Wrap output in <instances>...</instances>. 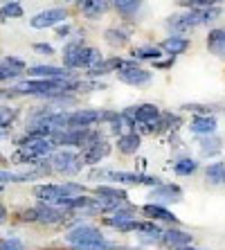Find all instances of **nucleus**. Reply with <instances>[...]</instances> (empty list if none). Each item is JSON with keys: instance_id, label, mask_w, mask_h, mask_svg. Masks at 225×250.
<instances>
[{"instance_id": "nucleus-1", "label": "nucleus", "mask_w": 225, "mask_h": 250, "mask_svg": "<svg viewBox=\"0 0 225 250\" xmlns=\"http://www.w3.org/2000/svg\"><path fill=\"white\" fill-rule=\"evenodd\" d=\"M102 52L95 50V47L83 45L81 41H72L68 47L63 50V63L68 68H95L97 63H102Z\"/></svg>"}, {"instance_id": "nucleus-2", "label": "nucleus", "mask_w": 225, "mask_h": 250, "mask_svg": "<svg viewBox=\"0 0 225 250\" xmlns=\"http://www.w3.org/2000/svg\"><path fill=\"white\" fill-rule=\"evenodd\" d=\"M50 165L59 174H79L81 167H83V158L79 153L70 151V149H63V151H57L50 158Z\"/></svg>"}, {"instance_id": "nucleus-3", "label": "nucleus", "mask_w": 225, "mask_h": 250, "mask_svg": "<svg viewBox=\"0 0 225 250\" xmlns=\"http://www.w3.org/2000/svg\"><path fill=\"white\" fill-rule=\"evenodd\" d=\"M104 178H110V181L122 183V185H149V187L160 185V178H158V176L133 174V171H106Z\"/></svg>"}, {"instance_id": "nucleus-4", "label": "nucleus", "mask_w": 225, "mask_h": 250, "mask_svg": "<svg viewBox=\"0 0 225 250\" xmlns=\"http://www.w3.org/2000/svg\"><path fill=\"white\" fill-rule=\"evenodd\" d=\"M65 241L72 246H83V244H97L104 241V234L99 232L95 226H77L65 234Z\"/></svg>"}, {"instance_id": "nucleus-5", "label": "nucleus", "mask_w": 225, "mask_h": 250, "mask_svg": "<svg viewBox=\"0 0 225 250\" xmlns=\"http://www.w3.org/2000/svg\"><path fill=\"white\" fill-rule=\"evenodd\" d=\"M124 115H128L135 124H151L156 122L158 117L162 115V111L158 108L156 104H138V106H128V108H124Z\"/></svg>"}, {"instance_id": "nucleus-6", "label": "nucleus", "mask_w": 225, "mask_h": 250, "mask_svg": "<svg viewBox=\"0 0 225 250\" xmlns=\"http://www.w3.org/2000/svg\"><path fill=\"white\" fill-rule=\"evenodd\" d=\"M65 18H68V12H65L63 7H54V9H45V12L36 14V16L29 21V25L34 29H45V27H54V25L63 23Z\"/></svg>"}, {"instance_id": "nucleus-7", "label": "nucleus", "mask_w": 225, "mask_h": 250, "mask_svg": "<svg viewBox=\"0 0 225 250\" xmlns=\"http://www.w3.org/2000/svg\"><path fill=\"white\" fill-rule=\"evenodd\" d=\"M198 16L194 9H189V12L185 14H171V16L167 18V27L171 29V32H176V34H185V32H189V29L198 27Z\"/></svg>"}, {"instance_id": "nucleus-8", "label": "nucleus", "mask_w": 225, "mask_h": 250, "mask_svg": "<svg viewBox=\"0 0 225 250\" xmlns=\"http://www.w3.org/2000/svg\"><path fill=\"white\" fill-rule=\"evenodd\" d=\"M149 198L158 205L180 203L183 201V189L178 185H156V189H151Z\"/></svg>"}, {"instance_id": "nucleus-9", "label": "nucleus", "mask_w": 225, "mask_h": 250, "mask_svg": "<svg viewBox=\"0 0 225 250\" xmlns=\"http://www.w3.org/2000/svg\"><path fill=\"white\" fill-rule=\"evenodd\" d=\"M95 122H102V111L95 108H81V111L68 113V128H88Z\"/></svg>"}, {"instance_id": "nucleus-10", "label": "nucleus", "mask_w": 225, "mask_h": 250, "mask_svg": "<svg viewBox=\"0 0 225 250\" xmlns=\"http://www.w3.org/2000/svg\"><path fill=\"white\" fill-rule=\"evenodd\" d=\"M151 72L140 65H133V68H124V70H117V79L128 86H144V83L151 82Z\"/></svg>"}, {"instance_id": "nucleus-11", "label": "nucleus", "mask_w": 225, "mask_h": 250, "mask_svg": "<svg viewBox=\"0 0 225 250\" xmlns=\"http://www.w3.org/2000/svg\"><path fill=\"white\" fill-rule=\"evenodd\" d=\"M65 216H68V209L57 208V205L43 203L36 208V221L41 223H61L65 221Z\"/></svg>"}, {"instance_id": "nucleus-12", "label": "nucleus", "mask_w": 225, "mask_h": 250, "mask_svg": "<svg viewBox=\"0 0 225 250\" xmlns=\"http://www.w3.org/2000/svg\"><path fill=\"white\" fill-rule=\"evenodd\" d=\"M29 75L36 79H72V72L59 65H34L29 68Z\"/></svg>"}, {"instance_id": "nucleus-13", "label": "nucleus", "mask_w": 225, "mask_h": 250, "mask_svg": "<svg viewBox=\"0 0 225 250\" xmlns=\"http://www.w3.org/2000/svg\"><path fill=\"white\" fill-rule=\"evenodd\" d=\"M34 196L39 198L41 203L57 205L61 198H65V192H63V185H39L34 187Z\"/></svg>"}, {"instance_id": "nucleus-14", "label": "nucleus", "mask_w": 225, "mask_h": 250, "mask_svg": "<svg viewBox=\"0 0 225 250\" xmlns=\"http://www.w3.org/2000/svg\"><path fill=\"white\" fill-rule=\"evenodd\" d=\"M160 50L164 54H169V57H178V54L189 50V39H185V36H180V34L167 36V39L160 43Z\"/></svg>"}, {"instance_id": "nucleus-15", "label": "nucleus", "mask_w": 225, "mask_h": 250, "mask_svg": "<svg viewBox=\"0 0 225 250\" xmlns=\"http://www.w3.org/2000/svg\"><path fill=\"white\" fill-rule=\"evenodd\" d=\"M108 153H110L108 142H95V145L86 146V151L81 153V158H83V165H99Z\"/></svg>"}, {"instance_id": "nucleus-16", "label": "nucleus", "mask_w": 225, "mask_h": 250, "mask_svg": "<svg viewBox=\"0 0 225 250\" xmlns=\"http://www.w3.org/2000/svg\"><path fill=\"white\" fill-rule=\"evenodd\" d=\"M160 241L164 246H169V248H180V246L191 244V234L185 232V230H178V228H169V230L162 232Z\"/></svg>"}, {"instance_id": "nucleus-17", "label": "nucleus", "mask_w": 225, "mask_h": 250, "mask_svg": "<svg viewBox=\"0 0 225 250\" xmlns=\"http://www.w3.org/2000/svg\"><path fill=\"white\" fill-rule=\"evenodd\" d=\"M142 212H144L146 216H151V219H156V221H167V223H173V226H178V216L173 214V212H169L164 205H158V203H146L144 208H142Z\"/></svg>"}, {"instance_id": "nucleus-18", "label": "nucleus", "mask_w": 225, "mask_h": 250, "mask_svg": "<svg viewBox=\"0 0 225 250\" xmlns=\"http://www.w3.org/2000/svg\"><path fill=\"white\" fill-rule=\"evenodd\" d=\"M79 7H81V14H83V16L95 21V18H99L102 14H106V9L110 7V0H81Z\"/></svg>"}, {"instance_id": "nucleus-19", "label": "nucleus", "mask_w": 225, "mask_h": 250, "mask_svg": "<svg viewBox=\"0 0 225 250\" xmlns=\"http://www.w3.org/2000/svg\"><path fill=\"white\" fill-rule=\"evenodd\" d=\"M189 131L196 135H212L216 131V120L212 115H196L189 124Z\"/></svg>"}, {"instance_id": "nucleus-20", "label": "nucleus", "mask_w": 225, "mask_h": 250, "mask_svg": "<svg viewBox=\"0 0 225 250\" xmlns=\"http://www.w3.org/2000/svg\"><path fill=\"white\" fill-rule=\"evenodd\" d=\"M207 50L214 57H225V29H212L207 34Z\"/></svg>"}, {"instance_id": "nucleus-21", "label": "nucleus", "mask_w": 225, "mask_h": 250, "mask_svg": "<svg viewBox=\"0 0 225 250\" xmlns=\"http://www.w3.org/2000/svg\"><path fill=\"white\" fill-rule=\"evenodd\" d=\"M140 133H135V131H126L124 135H120L117 138V149H120L122 153H126V156H131V153H135L140 149Z\"/></svg>"}, {"instance_id": "nucleus-22", "label": "nucleus", "mask_w": 225, "mask_h": 250, "mask_svg": "<svg viewBox=\"0 0 225 250\" xmlns=\"http://www.w3.org/2000/svg\"><path fill=\"white\" fill-rule=\"evenodd\" d=\"M113 5H115V9H117L120 16L131 18V16H135V14L142 9L144 0H113Z\"/></svg>"}, {"instance_id": "nucleus-23", "label": "nucleus", "mask_w": 225, "mask_h": 250, "mask_svg": "<svg viewBox=\"0 0 225 250\" xmlns=\"http://www.w3.org/2000/svg\"><path fill=\"white\" fill-rule=\"evenodd\" d=\"M131 57L135 61H158L162 57V50L160 45H142V47H135L131 52Z\"/></svg>"}, {"instance_id": "nucleus-24", "label": "nucleus", "mask_w": 225, "mask_h": 250, "mask_svg": "<svg viewBox=\"0 0 225 250\" xmlns=\"http://www.w3.org/2000/svg\"><path fill=\"white\" fill-rule=\"evenodd\" d=\"M133 214H135V209L133 208H120V209H115V212H110V216H104V226L117 228L120 223L131 221Z\"/></svg>"}, {"instance_id": "nucleus-25", "label": "nucleus", "mask_w": 225, "mask_h": 250, "mask_svg": "<svg viewBox=\"0 0 225 250\" xmlns=\"http://www.w3.org/2000/svg\"><path fill=\"white\" fill-rule=\"evenodd\" d=\"M43 176V171L34 169V171H25V174H12V171H0V185L2 183H25V181H32V178H39Z\"/></svg>"}, {"instance_id": "nucleus-26", "label": "nucleus", "mask_w": 225, "mask_h": 250, "mask_svg": "<svg viewBox=\"0 0 225 250\" xmlns=\"http://www.w3.org/2000/svg\"><path fill=\"white\" fill-rule=\"evenodd\" d=\"M198 145H201V153L203 156H216V153L221 151V138H216V135H203L201 138V142H198Z\"/></svg>"}, {"instance_id": "nucleus-27", "label": "nucleus", "mask_w": 225, "mask_h": 250, "mask_svg": "<svg viewBox=\"0 0 225 250\" xmlns=\"http://www.w3.org/2000/svg\"><path fill=\"white\" fill-rule=\"evenodd\" d=\"M223 176H225V163H212L205 169V181L209 185H223Z\"/></svg>"}, {"instance_id": "nucleus-28", "label": "nucleus", "mask_w": 225, "mask_h": 250, "mask_svg": "<svg viewBox=\"0 0 225 250\" xmlns=\"http://www.w3.org/2000/svg\"><path fill=\"white\" fill-rule=\"evenodd\" d=\"M194 12H196V16H198V23H201V25H207V23H214V21L221 16V7H216V5L196 7Z\"/></svg>"}, {"instance_id": "nucleus-29", "label": "nucleus", "mask_w": 225, "mask_h": 250, "mask_svg": "<svg viewBox=\"0 0 225 250\" xmlns=\"http://www.w3.org/2000/svg\"><path fill=\"white\" fill-rule=\"evenodd\" d=\"M104 39H106V43H108V45H113V47H122V45H126V43H128V34H126V32L115 29V27L106 29Z\"/></svg>"}, {"instance_id": "nucleus-30", "label": "nucleus", "mask_w": 225, "mask_h": 250, "mask_svg": "<svg viewBox=\"0 0 225 250\" xmlns=\"http://www.w3.org/2000/svg\"><path fill=\"white\" fill-rule=\"evenodd\" d=\"M23 16V7L16 0H9L7 5L0 7V21H9V18H20Z\"/></svg>"}, {"instance_id": "nucleus-31", "label": "nucleus", "mask_w": 225, "mask_h": 250, "mask_svg": "<svg viewBox=\"0 0 225 250\" xmlns=\"http://www.w3.org/2000/svg\"><path fill=\"white\" fill-rule=\"evenodd\" d=\"M196 169H198V163L194 158H183V160H178V163L173 165V171L178 176H191V174H196Z\"/></svg>"}, {"instance_id": "nucleus-32", "label": "nucleus", "mask_w": 225, "mask_h": 250, "mask_svg": "<svg viewBox=\"0 0 225 250\" xmlns=\"http://www.w3.org/2000/svg\"><path fill=\"white\" fill-rule=\"evenodd\" d=\"M95 192H97V196H106V198H120V201L128 198L124 189H117V187H110V185H99Z\"/></svg>"}, {"instance_id": "nucleus-33", "label": "nucleus", "mask_w": 225, "mask_h": 250, "mask_svg": "<svg viewBox=\"0 0 225 250\" xmlns=\"http://www.w3.org/2000/svg\"><path fill=\"white\" fill-rule=\"evenodd\" d=\"M16 120V108L14 106H0V131L7 128Z\"/></svg>"}, {"instance_id": "nucleus-34", "label": "nucleus", "mask_w": 225, "mask_h": 250, "mask_svg": "<svg viewBox=\"0 0 225 250\" xmlns=\"http://www.w3.org/2000/svg\"><path fill=\"white\" fill-rule=\"evenodd\" d=\"M75 250H120L117 244H108V241H97V244H83V246H75Z\"/></svg>"}, {"instance_id": "nucleus-35", "label": "nucleus", "mask_w": 225, "mask_h": 250, "mask_svg": "<svg viewBox=\"0 0 225 250\" xmlns=\"http://www.w3.org/2000/svg\"><path fill=\"white\" fill-rule=\"evenodd\" d=\"M221 0H180V5L185 7H191V9H196V7H209V5H216Z\"/></svg>"}, {"instance_id": "nucleus-36", "label": "nucleus", "mask_w": 225, "mask_h": 250, "mask_svg": "<svg viewBox=\"0 0 225 250\" xmlns=\"http://www.w3.org/2000/svg\"><path fill=\"white\" fill-rule=\"evenodd\" d=\"M0 250H25V248L18 239H7V241H0Z\"/></svg>"}, {"instance_id": "nucleus-37", "label": "nucleus", "mask_w": 225, "mask_h": 250, "mask_svg": "<svg viewBox=\"0 0 225 250\" xmlns=\"http://www.w3.org/2000/svg\"><path fill=\"white\" fill-rule=\"evenodd\" d=\"M34 50H36V52H41V54H54V47L47 45V43H36Z\"/></svg>"}, {"instance_id": "nucleus-38", "label": "nucleus", "mask_w": 225, "mask_h": 250, "mask_svg": "<svg viewBox=\"0 0 225 250\" xmlns=\"http://www.w3.org/2000/svg\"><path fill=\"white\" fill-rule=\"evenodd\" d=\"M68 34H70V25H63V27H57V36L63 41V39H68Z\"/></svg>"}, {"instance_id": "nucleus-39", "label": "nucleus", "mask_w": 225, "mask_h": 250, "mask_svg": "<svg viewBox=\"0 0 225 250\" xmlns=\"http://www.w3.org/2000/svg\"><path fill=\"white\" fill-rule=\"evenodd\" d=\"M5 219H7V209H5V205H0V226L5 223Z\"/></svg>"}, {"instance_id": "nucleus-40", "label": "nucleus", "mask_w": 225, "mask_h": 250, "mask_svg": "<svg viewBox=\"0 0 225 250\" xmlns=\"http://www.w3.org/2000/svg\"><path fill=\"white\" fill-rule=\"evenodd\" d=\"M223 185H225V176H223Z\"/></svg>"}, {"instance_id": "nucleus-41", "label": "nucleus", "mask_w": 225, "mask_h": 250, "mask_svg": "<svg viewBox=\"0 0 225 250\" xmlns=\"http://www.w3.org/2000/svg\"><path fill=\"white\" fill-rule=\"evenodd\" d=\"M0 192H2V185H0Z\"/></svg>"}]
</instances>
